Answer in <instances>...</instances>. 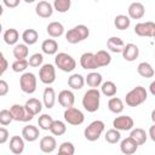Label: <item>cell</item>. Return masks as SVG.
Segmentation results:
<instances>
[{"label":"cell","mask_w":155,"mask_h":155,"mask_svg":"<svg viewBox=\"0 0 155 155\" xmlns=\"http://www.w3.org/2000/svg\"><path fill=\"white\" fill-rule=\"evenodd\" d=\"M101 92L97 88H90L85 92L82 97V107L88 113H94L99 109Z\"/></svg>","instance_id":"1"},{"label":"cell","mask_w":155,"mask_h":155,"mask_svg":"<svg viewBox=\"0 0 155 155\" xmlns=\"http://www.w3.org/2000/svg\"><path fill=\"white\" fill-rule=\"evenodd\" d=\"M147 97H148L147 90L143 86H136L130 92L126 93L125 102L128 107L134 108V107H138L142 103H144L147 101Z\"/></svg>","instance_id":"2"},{"label":"cell","mask_w":155,"mask_h":155,"mask_svg":"<svg viewBox=\"0 0 155 155\" xmlns=\"http://www.w3.org/2000/svg\"><path fill=\"white\" fill-rule=\"evenodd\" d=\"M90 35V30L86 25L84 24H79L71 29H69L65 34V40L69 44H78L80 41H84L85 39H87Z\"/></svg>","instance_id":"3"},{"label":"cell","mask_w":155,"mask_h":155,"mask_svg":"<svg viewBox=\"0 0 155 155\" xmlns=\"http://www.w3.org/2000/svg\"><path fill=\"white\" fill-rule=\"evenodd\" d=\"M54 64H56V67L59 70L65 71V73L73 71L75 69V67H76L75 59L70 54H68L65 52H59V53L56 54V57H54Z\"/></svg>","instance_id":"4"},{"label":"cell","mask_w":155,"mask_h":155,"mask_svg":"<svg viewBox=\"0 0 155 155\" xmlns=\"http://www.w3.org/2000/svg\"><path fill=\"white\" fill-rule=\"evenodd\" d=\"M104 127H105V125H104L103 121H101V120H94V121H92V122L85 128L84 136H85V138H86L87 140L94 142V140H97V139L101 137V134H102L103 131H104Z\"/></svg>","instance_id":"5"},{"label":"cell","mask_w":155,"mask_h":155,"mask_svg":"<svg viewBox=\"0 0 155 155\" xmlns=\"http://www.w3.org/2000/svg\"><path fill=\"white\" fill-rule=\"evenodd\" d=\"M19 87L24 93L31 94L36 90V76L33 73H24L19 78Z\"/></svg>","instance_id":"6"},{"label":"cell","mask_w":155,"mask_h":155,"mask_svg":"<svg viewBox=\"0 0 155 155\" xmlns=\"http://www.w3.org/2000/svg\"><path fill=\"white\" fill-rule=\"evenodd\" d=\"M64 120L69 124V125H73V126H79L84 122L85 120V115L84 113L80 110V109H76L74 107L71 108H68L64 110Z\"/></svg>","instance_id":"7"},{"label":"cell","mask_w":155,"mask_h":155,"mask_svg":"<svg viewBox=\"0 0 155 155\" xmlns=\"http://www.w3.org/2000/svg\"><path fill=\"white\" fill-rule=\"evenodd\" d=\"M39 79L45 85L53 84L56 80V69H54L53 64H50V63L42 64L39 70Z\"/></svg>","instance_id":"8"},{"label":"cell","mask_w":155,"mask_h":155,"mask_svg":"<svg viewBox=\"0 0 155 155\" xmlns=\"http://www.w3.org/2000/svg\"><path fill=\"white\" fill-rule=\"evenodd\" d=\"M10 113H11V116L13 120L16 121H21V122H27V121H30L33 120V115H30L24 105H21V104H13L11 108H10Z\"/></svg>","instance_id":"9"},{"label":"cell","mask_w":155,"mask_h":155,"mask_svg":"<svg viewBox=\"0 0 155 155\" xmlns=\"http://www.w3.org/2000/svg\"><path fill=\"white\" fill-rule=\"evenodd\" d=\"M134 33L139 36H147V38H153L155 35V23L151 21L148 22H142L137 23L134 25Z\"/></svg>","instance_id":"10"},{"label":"cell","mask_w":155,"mask_h":155,"mask_svg":"<svg viewBox=\"0 0 155 155\" xmlns=\"http://www.w3.org/2000/svg\"><path fill=\"white\" fill-rule=\"evenodd\" d=\"M134 126V121L128 115H121L116 116L113 120V127L117 131H130Z\"/></svg>","instance_id":"11"},{"label":"cell","mask_w":155,"mask_h":155,"mask_svg":"<svg viewBox=\"0 0 155 155\" xmlns=\"http://www.w3.org/2000/svg\"><path fill=\"white\" fill-rule=\"evenodd\" d=\"M122 58L125 59V61H127V62H133V61H136L137 58H138V56H139V48H138V46L136 45V44H127V45H125L124 46V48H122Z\"/></svg>","instance_id":"12"},{"label":"cell","mask_w":155,"mask_h":155,"mask_svg":"<svg viewBox=\"0 0 155 155\" xmlns=\"http://www.w3.org/2000/svg\"><path fill=\"white\" fill-rule=\"evenodd\" d=\"M74 102H75V96H74V93L71 91L63 90V91H61L58 93V103L63 108H65V109L71 108L74 105Z\"/></svg>","instance_id":"13"},{"label":"cell","mask_w":155,"mask_h":155,"mask_svg":"<svg viewBox=\"0 0 155 155\" xmlns=\"http://www.w3.org/2000/svg\"><path fill=\"white\" fill-rule=\"evenodd\" d=\"M35 12L41 18H48L53 13V6L48 1H39L35 7Z\"/></svg>","instance_id":"14"},{"label":"cell","mask_w":155,"mask_h":155,"mask_svg":"<svg viewBox=\"0 0 155 155\" xmlns=\"http://www.w3.org/2000/svg\"><path fill=\"white\" fill-rule=\"evenodd\" d=\"M39 145H40V150L42 153L50 154V153H52L57 148V142H56L54 137H52V136H45V137H42L40 139Z\"/></svg>","instance_id":"15"},{"label":"cell","mask_w":155,"mask_h":155,"mask_svg":"<svg viewBox=\"0 0 155 155\" xmlns=\"http://www.w3.org/2000/svg\"><path fill=\"white\" fill-rule=\"evenodd\" d=\"M128 18H132V19H140L144 13H145V8H144V5L142 2H132L130 6H128Z\"/></svg>","instance_id":"16"},{"label":"cell","mask_w":155,"mask_h":155,"mask_svg":"<svg viewBox=\"0 0 155 155\" xmlns=\"http://www.w3.org/2000/svg\"><path fill=\"white\" fill-rule=\"evenodd\" d=\"M80 65L86 70H93L97 69V64L94 61V53L92 52H85L80 57Z\"/></svg>","instance_id":"17"},{"label":"cell","mask_w":155,"mask_h":155,"mask_svg":"<svg viewBox=\"0 0 155 155\" xmlns=\"http://www.w3.org/2000/svg\"><path fill=\"white\" fill-rule=\"evenodd\" d=\"M40 136V131L36 126L33 125H28L24 126L22 130V138L27 142H35Z\"/></svg>","instance_id":"18"},{"label":"cell","mask_w":155,"mask_h":155,"mask_svg":"<svg viewBox=\"0 0 155 155\" xmlns=\"http://www.w3.org/2000/svg\"><path fill=\"white\" fill-rule=\"evenodd\" d=\"M137 149H138V144L130 137L122 139L120 143V150L125 155H132L137 151Z\"/></svg>","instance_id":"19"},{"label":"cell","mask_w":155,"mask_h":155,"mask_svg":"<svg viewBox=\"0 0 155 155\" xmlns=\"http://www.w3.org/2000/svg\"><path fill=\"white\" fill-rule=\"evenodd\" d=\"M8 148H10V150L15 155L22 154L23 150H24V139L21 136H13V137H11Z\"/></svg>","instance_id":"20"},{"label":"cell","mask_w":155,"mask_h":155,"mask_svg":"<svg viewBox=\"0 0 155 155\" xmlns=\"http://www.w3.org/2000/svg\"><path fill=\"white\" fill-rule=\"evenodd\" d=\"M94 61H96V64L98 68L107 67L111 62V56L109 52H107L104 50H99V51H97V53H94Z\"/></svg>","instance_id":"21"},{"label":"cell","mask_w":155,"mask_h":155,"mask_svg":"<svg viewBox=\"0 0 155 155\" xmlns=\"http://www.w3.org/2000/svg\"><path fill=\"white\" fill-rule=\"evenodd\" d=\"M42 102H44V105L47 108V109H51L53 108L54 103H56V92L52 87H46L44 90V93H42Z\"/></svg>","instance_id":"22"},{"label":"cell","mask_w":155,"mask_h":155,"mask_svg":"<svg viewBox=\"0 0 155 155\" xmlns=\"http://www.w3.org/2000/svg\"><path fill=\"white\" fill-rule=\"evenodd\" d=\"M24 108H25V110H27L30 115L35 116L36 114H39V113L41 111L42 104H41V102H40L39 99H36V98H30V99H28V101L25 102Z\"/></svg>","instance_id":"23"},{"label":"cell","mask_w":155,"mask_h":155,"mask_svg":"<svg viewBox=\"0 0 155 155\" xmlns=\"http://www.w3.org/2000/svg\"><path fill=\"white\" fill-rule=\"evenodd\" d=\"M125 44L119 36H111L107 41V47L114 53H121Z\"/></svg>","instance_id":"24"},{"label":"cell","mask_w":155,"mask_h":155,"mask_svg":"<svg viewBox=\"0 0 155 155\" xmlns=\"http://www.w3.org/2000/svg\"><path fill=\"white\" fill-rule=\"evenodd\" d=\"M46 31H47V34H48L50 36H52V38H59V36H62L63 33H64V27H63V24H62L61 22H51V23L47 25Z\"/></svg>","instance_id":"25"},{"label":"cell","mask_w":155,"mask_h":155,"mask_svg":"<svg viewBox=\"0 0 155 155\" xmlns=\"http://www.w3.org/2000/svg\"><path fill=\"white\" fill-rule=\"evenodd\" d=\"M41 50L46 54H56L58 51V44L53 39H46L41 44Z\"/></svg>","instance_id":"26"},{"label":"cell","mask_w":155,"mask_h":155,"mask_svg":"<svg viewBox=\"0 0 155 155\" xmlns=\"http://www.w3.org/2000/svg\"><path fill=\"white\" fill-rule=\"evenodd\" d=\"M102 75L97 71H92V73H88L86 79H85V82L91 87V88H97L102 85Z\"/></svg>","instance_id":"27"},{"label":"cell","mask_w":155,"mask_h":155,"mask_svg":"<svg viewBox=\"0 0 155 155\" xmlns=\"http://www.w3.org/2000/svg\"><path fill=\"white\" fill-rule=\"evenodd\" d=\"M137 73H138L142 78L149 79V78H153V76H154V68L151 67L150 63H148V62H142V63H139L138 67H137Z\"/></svg>","instance_id":"28"},{"label":"cell","mask_w":155,"mask_h":155,"mask_svg":"<svg viewBox=\"0 0 155 155\" xmlns=\"http://www.w3.org/2000/svg\"><path fill=\"white\" fill-rule=\"evenodd\" d=\"M85 84V78L81 74H73L68 79V85L73 90H81Z\"/></svg>","instance_id":"29"},{"label":"cell","mask_w":155,"mask_h":155,"mask_svg":"<svg viewBox=\"0 0 155 155\" xmlns=\"http://www.w3.org/2000/svg\"><path fill=\"white\" fill-rule=\"evenodd\" d=\"M12 53H13V57L16 58V61L25 59L28 57L29 48H28V46L25 44H17V45H15Z\"/></svg>","instance_id":"30"},{"label":"cell","mask_w":155,"mask_h":155,"mask_svg":"<svg viewBox=\"0 0 155 155\" xmlns=\"http://www.w3.org/2000/svg\"><path fill=\"white\" fill-rule=\"evenodd\" d=\"M124 102L117 97H111L108 102V109L114 114H120L124 110Z\"/></svg>","instance_id":"31"},{"label":"cell","mask_w":155,"mask_h":155,"mask_svg":"<svg viewBox=\"0 0 155 155\" xmlns=\"http://www.w3.org/2000/svg\"><path fill=\"white\" fill-rule=\"evenodd\" d=\"M130 138H132L138 145H142V144H144V143L147 142V138H148V137H147V132H145L143 128L137 127V128H134V130L131 131Z\"/></svg>","instance_id":"32"},{"label":"cell","mask_w":155,"mask_h":155,"mask_svg":"<svg viewBox=\"0 0 155 155\" xmlns=\"http://www.w3.org/2000/svg\"><path fill=\"white\" fill-rule=\"evenodd\" d=\"M22 39H23V41L27 46L28 45H34L39 39V34L35 29H25L22 34Z\"/></svg>","instance_id":"33"},{"label":"cell","mask_w":155,"mask_h":155,"mask_svg":"<svg viewBox=\"0 0 155 155\" xmlns=\"http://www.w3.org/2000/svg\"><path fill=\"white\" fill-rule=\"evenodd\" d=\"M18 39H19V34L15 28H10L4 33V41L7 45H17Z\"/></svg>","instance_id":"34"},{"label":"cell","mask_w":155,"mask_h":155,"mask_svg":"<svg viewBox=\"0 0 155 155\" xmlns=\"http://www.w3.org/2000/svg\"><path fill=\"white\" fill-rule=\"evenodd\" d=\"M131 24V19L128 18V16L126 15H117L114 18V25L116 27V29L119 30H125L130 27Z\"/></svg>","instance_id":"35"},{"label":"cell","mask_w":155,"mask_h":155,"mask_svg":"<svg viewBox=\"0 0 155 155\" xmlns=\"http://www.w3.org/2000/svg\"><path fill=\"white\" fill-rule=\"evenodd\" d=\"M116 85L113 82V81H105V82H102V86H101V91L104 96L107 97H114L116 94Z\"/></svg>","instance_id":"36"},{"label":"cell","mask_w":155,"mask_h":155,"mask_svg":"<svg viewBox=\"0 0 155 155\" xmlns=\"http://www.w3.org/2000/svg\"><path fill=\"white\" fill-rule=\"evenodd\" d=\"M50 131H51V133H52L53 136H62V134L65 133L67 126H65V124H64L63 121H61V120H53Z\"/></svg>","instance_id":"37"},{"label":"cell","mask_w":155,"mask_h":155,"mask_svg":"<svg viewBox=\"0 0 155 155\" xmlns=\"http://www.w3.org/2000/svg\"><path fill=\"white\" fill-rule=\"evenodd\" d=\"M53 122V119L51 115L48 114H42L41 116H39V120H38V125L41 130H45V131H48L51 128V125Z\"/></svg>","instance_id":"38"},{"label":"cell","mask_w":155,"mask_h":155,"mask_svg":"<svg viewBox=\"0 0 155 155\" xmlns=\"http://www.w3.org/2000/svg\"><path fill=\"white\" fill-rule=\"evenodd\" d=\"M105 140L110 144H115L117 143L120 139H121V134H120V131L115 130V128H111V130H108L105 132Z\"/></svg>","instance_id":"39"},{"label":"cell","mask_w":155,"mask_h":155,"mask_svg":"<svg viewBox=\"0 0 155 155\" xmlns=\"http://www.w3.org/2000/svg\"><path fill=\"white\" fill-rule=\"evenodd\" d=\"M71 6V1L70 0H54L53 2V8L61 13L67 12Z\"/></svg>","instance_id":"40"},{"label":"cell","mask_w":155,"mask_h":155,"mask_svg":"<svg viewBox=\"0 0 155 155\" xmlns=\"http://www.w3.org/2000/svg\"><path fill=\"white\" fill-rule=\"evenodd\" d=\"M28 65L29 64H28L27 59H19V61H15L11 67H12V70L15 73H22L28 68Z\"/></svg>","instance_id":"41"},{"label":"cell","mask_w":155,"mask_h":155,"mask_svg":"<svg viewBox=\"0 0 155 155\" xmlns=\"http://www.w3.org/2000/svg\"><path fill=\"white\" fill-rule=\"evenodd\" d=\"M42 61H44V57H42L41 53H34V54H31L29 57L28 64L30 67H33V68H38V67H40L42 64Z\"/></svg>","instance_id":"42"},{"label":"cell","mask_w":155,"mask_h":155,"mask_svg":"<svg viewBox=\"0 0 155 155\" xmlns=\"http://www.w3.org/2000/svg\"><path fill=\"white\" fill-rule=\"evenodd\" d=\"M58 153H63V154H67V155H74V153H75L74 144L70 143V142H63L59 145Z\"/></svg>","instance_id":"43"},{"label":"cell","mask_w":155,"mask_h":155,"mask_svg":"<svg viewBox=\"0 0 155 155\" xmlns=\"http://www.w3.org/2000/svg\"><path fill=\"white\" fill-rule=\"evenodd\" d=\"M12 120H13V119H12V116H11L10 110H7V109H2V110H0V124H1L2 126H7V125H10Z\"/></svg>","instance_id":"44"},{"label":"cell","mask_w":155,"mask_h":155,"mask_svg":"<svg viewBox=\"0 0 155 155\" xmlns=\"http://www.w3.org/2000/svg\"><path fill=\"white\" fill-rule=\"evenodd\" d=\"M7 67H8V63H7V61H6V58L4 57V54H2V52L0 51V76L6 71V69H7Z\"/></svg>","instance_id":"45"},{"label":"cell","mask_w":155,"mask_h":155,"mask_svg":"<svg viewBox=\"0 0 155 155\" xmlns=\"http://www.w3.org/2000/svg\"><path fill=\"white\" fill-rule=\"evenodd\" d=\"M7 93H8V84L5 80L0 79V97L6 96Z\"/></svg>","instance_id":"46"},{"label":"cell","mask_w":155,"mask_h":155,"mask_svg":"<svg viewBox=\"0 0 155 155\" xmlns=\"http://www.w3.org/2000/svg\"><path fill=\"white\" fill-rule=\"evenodd\" d=\"M8 139V131L5 127H0V144H4Z\"/></svg>","instance_id":"47"},{"label":"cell","mask_w":155,"mask_h":155,"mask_svg":"<svg viewBox=\"0 0 155 155\" xmlns=\"http://www.w3.org/2000/svg\"><path fill=\"white\" fill-rule=\"evenodd\" d=\"M4 5L7 7H16L19 5V0H4Z\"/></svg>","instance_id":"48"},{"label":"cell","mask_w":155,"mask_h":155,"mask_svg":"<svg viewBox=\"0 0 155 155\" xmlns=\"http://www.w3.org/2000/svg\"><path fill=\"white\" fill-rule=\"evenodd\" d=\"M154 127H155L154 125L150 127V137H151V139H153V140H155V136H154Z\"/></svg>","instance_id":"49"},{"label":"cell","mask_w":155,"mask_h":155,"mask_svg":"<svg viewBox=\"0 0 155 155\" xmlns=\"http://www.w3.org/2000/svg\"><path fill=\"white\" fill-rule=\"evenodd\" d=\"M154 87H155V82H151V84H150V91H151V94H155Z\"/></svg>","instance_id":"50"},{"label":"cell","mask_w":155,"mask_h":155,"mask_svg":"<svg viewBox=\"0 0 155 155\" xmlns=\"http://www.w3.org/2000/svg\"><path fill=\"white\" fill-rule=\"evenodd\" d=\"M2 12H4V8H2V5L0 4V16L2 15Z\"/></svg>","instance_id":"51"},{"label":"cell","mask_w":155,"mask_h":155,"mask_svg":"<svg viewBox=\"0 0 155 155\" xmlns=\"http://www.w3.org/2000/svg\"><path fill=\"white\" fill-rule=\"evenodd\" d=\"M1 30H2V25H1V23H0V34H1Z\"/></svg>","instance_id":"52"},{"label":"cell","mask_w":155,"mask_h":155,"mask_svg":"<svg viewBox=\"0 0 155 155\" xmlns=\"http://www.w3.org/2000/svg\"><path fill=\"white\" fill-rule=\"evenodd\" d=\"M57 155H67V154H63V153H58Z\"/></svg>","instance_id":"53"}]
</instances>
